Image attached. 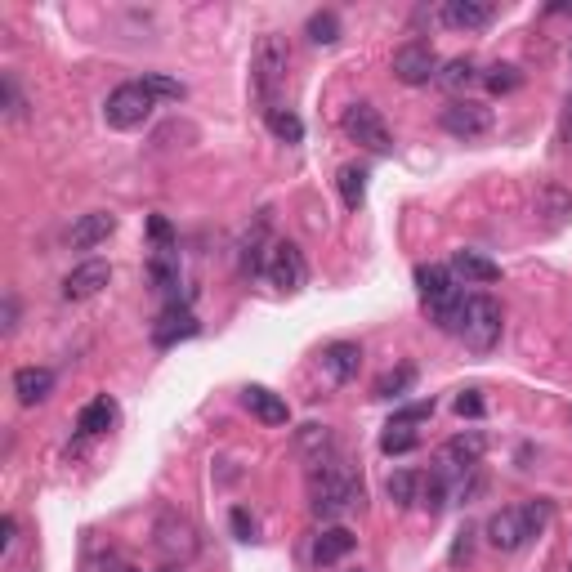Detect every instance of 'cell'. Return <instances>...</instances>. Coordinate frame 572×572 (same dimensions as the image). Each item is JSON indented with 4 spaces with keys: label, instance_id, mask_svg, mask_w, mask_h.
Masks as SVG:
<instances>
[{
    "label": "cell",
    "instance_id": "obj_11",
    "mask_svg": "<svg viewBox=\"0 0 572 572\" xmlns=\"http://www.w3.org/2000/svg\"><path fill=\"white\" fill-rule=\"evenodd\" d=\"M197 331H202V322H197V313L188 309V304H166V313H161L157 322H152V345L157 349H175L179 340H193Z\"/></svg>",
    "mask_w": 572,
    "mask_h": 572
},
{
    "label": "cell",
    "instance_id": "obj_35",
    "mask_svg": "<svg viewBox=\"0 0 572 572\" xmlns=\"http://www.w3.org/2000/svg\"><path fill=\"white\" fill-rule=\"evenodd\" d=\"M452 407H456V416H465V421H479V416L488 412V403H483V394H479V389H461Z\"/></svg>",
    "mask_w": 572,
    "mask_h": 572
},
{
    "label": "cell",
    "instance_id": "obj_1",
    "mask_svg": "<svg viewBox=\"0 0 572 572\" xmlns=\"http://www.w3.org/2000/svg\"><path fill=\"white\" fill-rule=\"evenodd\" d=\"M309 497H313V514L318 519H340L349 510H362L367 492H362V474L345 456H327L309 474Z\"/></svg>",
    "mask_w": 572,
    "mask_h": 572
},
{
    "label": "cell",
    "instance_id": "obj_16",
    "mask_svg": "<svg viewBox=\"0 0 572 572\" xmlns=\"http://www.w3.org/2000/svg\"><path fill=\"white\" fill-rule=\"evenodd\" d=\"M443 23L452 27V32H479V27L492 23V5L488 0H447Z\"/></svg>",
    "mask_w": 572,
    "mask_h": 572
},
{
    "label": "cell",
    "instance_id": "obj_38",
    "mask_svg": "<svg viewBox=\"0 0 572 572\" xmlns=\"http://www.w3.org/2000/svg\"><path fill=\"white\" fill-rule=\"evenodd\" d=\"M5 108H9V117H23V99H18L14 76H5Z\"/></svg>",
    "mask_w": 572,
    "mask_h": 572
},
{
    "label": "cell",
    "instance_id": "obj_24",
    "mask_svg": "<svg viewBox=\"0 0 572 572\" xmlns=\"http://www.w3.org/2000/svg\"><path fill=\"white\" fill-rule=\"evenodd\" d=\"M336 184H340V197H345L349 211H358L362 197H367V170H362V166H340Z\"/></svg>",
    "mask_w": 572,
    "mask_h": 572
},
{
    "label": "cell",
    "instance_id": "obj_6",
    "mask_svg": "<svg viewBox=\"0 0 572 572\" xmlns=\"http://www.w3.org/2000/svg\"><path fill=\"white\" fill-rule=\"evenodd\" d=\"M152 103H157V99H152L139 81H126V85H117V90L108 94L103 117H108L112 130H135V126H143V121L152 117Z\"/></svg>",
    "mask_w": 572,
    "mask_h": 572
},
{
    "label": "cell",
    "instance_id": "obj_19",
    "mask_svg": "<svg viewBox=\"0 0 572 572\" xmlns=\"http://www.w3.org/2000/svg\"><path fill=\"white\" fill-rule=\"evenodd\" d=\"M354 546H358V537L349 528H322L318 541H313V564L331 568V564H340L345 555H354Z\"/></svg>",
    "mask_w": 572,
    "mask_h": 572
},
{
    "label": "cell",
    "instance_id": "obj_40",
    "mask_svg": "<svg viewBox=\"0 0 572 572\" xmlns=\"http://www.w3.org/2000/svg\"><path fill=\"white\" fill-rule=\"evenodd\" d=\"M14 327H18V300L5 295V336H14Z\"/></svg>",
    "mask_w": 572,
    "mask_h": 572
},
{
    "label": "cell",
    "instance_id": "obj_42",
    "mask_svg": "<svg viewBox=\"0 0 572 572\" xmlns=\"http://www.w3.org/2000/svg\"><path fill=\"white\" fill-rule=\"evenodd\" d=\"M564 143L572 148V103H568V112H564Z\"/></svg>",
    "mask_w": 572,
    "mask_h": 572
},
{
    "label": "cell",
    "instance_id": "obj_13",
    "mask_svg": "<svg viewBox=\"0 0 572 572\" xmlns=\"http://www.w3.org/2000/svg\"><path fill=\"white\" fill-rule=\"evenodd\" d=\"M157 546L166 550L170 559H188L197 550V537H193V523L179 519V514H161L157 519Z\"/></svg>",
    "mask_w": 572,
    "mask_h": 572
},
{
    "label": "cell",
    "instance_id": "obj_26",
    "mask_svg": "<svg viewBox=\"0 0 572 572\" xmlns=\"http://www.w3.org/2000/svg\"><path fill=\"white\" fill-rule=\"evenodd\" d=\"M416 429L412 425H385V434H380V452L385 456H407V452H416Z\"/></svg>",
    "mask_w": 572,
    "mask_h": 572
},
{
    "label": "cell",
    "instance_id": "obj_5",
    "mask_svg": "<svg viewBox=\"0 0 572 572\" xmlns=\"http://www.w3.org/2000/svg\"><path fill=\"white\" fill-rule=\"evenodd\" d=\"M483 452H488V438L483 434H456L452 443H443V452L434 456V474L443 483H465V474H474Z\"/></svg>",
    "mask_w": 572,
    "mask_h": 572
},
{
    "label": "cell",
    "instance_id": "obj_30",
    "mask_svg": "<svg viewBox=\"0 0 572 572\" xmlns=\"http://www.w3.org/2000/svg\"><path fill=\"white\" fill-rule=\"evenodd\" d=\"M304 32H309L313 45H336L340 41V18L331 14V9H322V14L309 18V27H304Z\"/></svg>",
    "mask_w": 572,
    "mask_h": 572
},
{
    "label": "cell",
    "instance_id": "obj_43",
    "mask_svg": "<svg viewBox=\"0 0 572 572\" xmlns=\"http://www.w3.org/2000/svg\"><path fill=\"white\" fill-rule=\"evenodd\" d=\"M161 572H179V568H175V564H170V568H161Z\"/></svg>",
    "mask_w": 572,
    "mask_h": 572
},
{
    "label": "cell",
    "instance_id": "obj_36",
    "mask_svg": "<svg viewBox=\"0 0 572 572\" xmlns=\"http://www.w3.org/2000/svg\"><path fill=\"white\" fill-rule=\"evenodd\" d=\"M228 523H233L237 541H255V519L242 510V505H233V514H228Z\"/></svg>",
    "mask_w": 572,
    "mask_h": 572
},
{
    "label": "cell",
    "instance_id": "obj_20",
    "mask_svg": "<svg viewBox=\"0 0 572 572\" xmlns=\"http://www.w3.org/2000/svg\"><path fill=\"white\" fill-rule=\"evenodd\" d=\"M452 273H456V278H465L470 286L501 282V264H492L488 255H479V251H456L452 255Z\"/></svg>",
    "mask_w": 572,
    "mask_h": 572
},
{
    "label": "cell",
    "instance_id": "obj_22",
    "mask_svg": "<svg viewBox=\"0 0 572 572\" xmlns=\"http://www.w3.org/2000/svg\"><path fill=\"white\" fill-rule=\"evenodd\" d=\"M112 421H117V403L103 394V398H94V403L81 407V416H76V429H81L85 438H94V434H108Z\"/></svg>",
    "mask_w": 572,
    "mask_h": 572
},
{
    "label": "cell",
    "instance_id": "obj_3",
    "mask_svg": "<svg viewBox=\"0 0 572 572\" xmlns=\"http://www.w3.org/2000/svg\"><path fill=\"white\" fill-rule=\"evenodd\" d=\"M286 68H291V45L286 36L269 32L255 41V54H251V85H255V99L264 103V112L278 108V90L286 85Z\"/></svg>",
    "mask_w": 572,
    "mask_h": 572
},
{
    "label": "cell",
    "instance_id": "obj_10",
    "mask_svg": "<svg viewBox=\"0 0 572 572\" xmlns=\"http://www.w3.org/2000/svg\"><path fill=\"white\" fill-rule=\"evenodd\" d=\"M443 130L452 139H483L492 130V108H483V103H474V99H456V103H447L443 108Z\"/></svg>",
    "mask_w": 572,
    "mask_h": 572
},
{
    "label": "cell",
    "instance_id": "obj_12",
    "mask_svg": "<svg viewBox=\"0 0 572 572\" xmlns=\"http://www.w3.org/2000/svg\"><path fill=\"white\" fill-rule=\"evenodd\" d=\"M108 282H112L108 260H85L63 278V295H68V300H90V295H99Z\"/></svg>",
    "mask_w": 572,
    "mask_h": 572
},
{
    "label": "cell",
    "instance_id": "obj_15",
    "mask_svg": "<svg viewBox=\"0 0 572 572\" xmlns=\"http://www.w3.org/2000/svg\"><path fill=\"white\" fill-rule=\"evenodd\" d=\"M358 367H362V349L354 340H336V345L322 349V371H327L336 385H349V380L358 376Z\"/></svg>",
    "mask_w": 572,
    "mask_h": 572
},
{
    "label": "cell",
    "instance_id": "obj_29",
    "mask_svg": "<svg viewBox=\"0 0 572 572\" xmlns=\"http://www.w3.org/2000/svg\"><path fill=\"white\" fill-rule=\"evenodd\" d=\"M416 385V367H398V371H385L376 380V398H403L407 389Z\"/></svg>",
    "mask_w": 572,
    "mask_h": 572
},
{
    "label": "cell",
    "instance_id": "obj_8",
    "mask_svg": "<svg viewBox=\"0 0 572 572\" xmlns=\"http://www.w3.org/2000/svg\"><path fill=\"white\" fill-rule=\"evenodd\" d=\"M345 135L362 143V148H371V152H389L394 148V139H389V126H385V117H380L371 103H354V108H345Z\"/></svg>",
    "mask_w": 572,
    "mask_h": 572
},
{
    "label": "cell",
    "instance_id": "obj_9",
    "mask_svg": "<svg viewBox=\"0 0 572 572\" xmlns=\"http://www.w3.org/2000/svg\"><path fill=\"white\" fill-rule=\"evenodd\" d=\"M264 278H269L278 291H300L309 282V264H304L300 246L295 242H273L269 246V264H264Z\"/></svg>",
    "mask_w": 572,
    "mask_h": 572
},
{
    "label": "cell",
    "instance_id": "obj_14",
    "mask_svg": "<svg viewBox=\"0 0 572 572\" xmlns=\"http://www.w3.org/2000/svg\"><path fill=\"white\" fill-rule=\"evenodd\" d=\"M242 403H246V412H251L255 421H264V425H286V421H291V407H286V398H278L273 389H264V385H246L242 389Z\"/></svg>",
    "mask_w": 572,
    "mask_h": 572
},
{
    "label": "cell",
    "instance_id": "obj_33",
    "mask_svg": "<svg viewBox=\"0 0 572 572\" xmlns=\"http://www.w3.org/2000/svg\"><path fill=\"white\" fill-rule=\"evenodd\" d=\"M421 505L429 514H438L447 505V483L438 479V474H429V479H421Z\"/></svg>",
    "mask_w": 572,
    "mask_h": 572
},
{
    "label": "cell",
    "instance_id": "obj_31",
    "mask_svg": "<svg viewBox=\"0 0 572 572\" xmlns=\"http://www.w3.org/2000/svg\"><path fill=\"white\" fill-rule=\"evenodd\" d=\"M474 59H452V63H443V72H438V85L443 90H465V85L474 81Z\"/></svg>",
    "mask_w": 572,
    "mask_h": 572
},
{
    "label": "cell",
    "instance_id": "obj_2",
    "mask_svg": "<svg viewBox=\"0 0 572 572\" xmlns=\"http://www.w3.org/2000/svg\"><path fill=\"white\" fill-rule=\"evenodd\" d=\"M550 519V505L546 501H523V505H505L488 519V541L505 555H514V550H523L532 537H537L541 528H546Z\"/></svg>",
    "mask_w": 572,
    "mask_h": 572
},
{
    "label": "cell",
    "instance_id": "obj_4",
    "mask_svg": "<svg viewBox=\"0 0 572 572\" xmlns=\"http://www.w3.org/2000/svg\"><path fill=\"white\" fill-rule=\"evenodd\" d=\"M501 304L492 295H470L465 300V322H461V340L474 349V354H488V349L501 345Z\"/></svg>",
    "mask_w": 572,
    "mask_h": 572
},
{
    "label": "cell",
    "instance_id": "obj_44",
    "mask_svg": "<svg viewBox=\"0 0 572 572\" xmlns=\"http://www.w3.org/2000/svg\"><path fill=\"white\" fill-rule=\"evenodd\" d=\"M117 572H139V568H117Z\"/></svg>",
    "mask_w": 572,
    "mask_h": 572
},
{
    "label": "cell",
    "instance_id": "obj_28",
    "mask_svg": "<svg viewBox=\"0 0 572 572\" xmlns=\"http://www.w3.org/2000/svg\"><path fill=\"white\" fill-rule=\"evenodd\" d=\"M139 85L152 94V99H170V103H179V99L188 94V85H184V81H175V76H166V72H148Z\"/></svg>",
    "mask_w": 572,
    "mask_h": 572
},
{
    "label": "cell",
    "instance_id": "obj_7",
    "mask_svg": "<svg viewBox=\"0 0 572 572\" xmlns=\"http://www.w3.org/2000/svg\"><path fill=\"white\" fill-rule=\"evenodd\" d=\"M438 72H443V63H438V54L429 41H407L394 50V81L429 85V81H438Z\"/></svg>",
    "mask_w": 572,
    "mask_h": 572
},
{
    "label": "cell",
    "instance_id": "obj_17",
    "mask_svg": "<svg viewBox=\"0 0 572 572\" xmlns=\"http://www.w3.org/2000/svg\"><path fill=\"white\" fill-rule=\"evenodd\" d=\"M112 233H117V215H108V211L81 215V219L72 224V251H94V246L108 242Z\"/></svg>",
    "mask_w": 572,
    "mask_h": 572
},
{
    "label": "cell",
    "instance_id": "obj_18",
    "mask_svg": "<svg viewBox=\"0 0 572 572\" xmlns=\"http://www.w3.org/2000/svg\"><path fill=\"white\" fill-rule=\"evenodd\" d=\"M14 394L23 407H36L54 394V371L50 367H18L14 371Z\"/></svg>",
    "mask_w": 572,
    "mask_h": 572
},
{
    "label": "cell",
    "instance_id": "obj_25",
    "mask_svg": "<svg viewBox=\"0 0 572 572\" xmlns=\"http://www.w3.org/2000/svg\"><path fill=\"white\" fill-rule=\"evenodd\" d=\"M264 121H269V130H273V135H278L282 143H300V139H304V121L295 117L291 108H269V112H264Z\"/></svg>",
    "mask_w": 572,
    "mask_h": 572
},
{
    "label": "cell",
    "instance_id": "obj_45",
    "mask_svg": "<svg viewBox=\"0 0 572 572\" xmlns=\"http://www.w3.org/2000/svg\"><path fill=\"white\" fill-rule=\"evenodd\" d=\"M568 572H572V568H568Z\"/></svg>",
    "mask_w": 572,
    "mask_h": 572
},
{
    "label": "cell",
    "instance_id": "obj_27",
    "mask_svg": "<svg viewBox=\"0 0 572 572\" xmlns=\"http://www.w3.org/2000/svg\"><path fill=\"white\" fill-rule=\"evenodd\" d=\"M385 492H389V501L394 505H416L421 501V479H416L412 470H398V474H389Z\"/></svg>",
    "mask_w": 572,
    "mask_h": 572
},
{
    "label": "cell",
    "instance_id": "obj_32",
    "mask_svg": "<svg viewBox=\"0 0 572 572\" xmlns=\"http://www.w3.org/2000/svg\"><path fill=\"white\" fill-rule=\"evenodd\" d=\"M519 81H523V72L514 68V63H497V68H488V76H483V85H488L492 94H510V90H519Z\"/></svg>",
    "mask_w": 572,
    "mask_h": 572
},
{
    "label": "cell",
    "instance_id": "obj_41",
    "mask_svg": "<svg viewBox=\"0 0 572 572\" xmlns=\"http://www.w3.org/2000/svg\"><path fill=\"white\" fill-rule=\"evenodd\" d=\"M14 537H18V519L9 514V519H5V541H0V550H5V555L14 550Z\"/></svg>",
    "mask_w": 572,
    "mask_h": 572
},
{
    "label": "cell",
    "instance_id": "obj_23",
    "mask_svg": "<svg viewBox=\"0 0 572 572\" xmlns=\"http://www.w3.org/2000/svg\"><path fill=\"white\" fill-rule=\"evenodd\" d=\"M295 447H300V452L309 456L313 465L327 461V452H331V429H327V425H304L300 434H295Z\"/></svg>",
    "mask_w": 572,
    "mask_h": 572
},
{
    "label": "cell",
    "instance_id": "obj_39",
    "mask_svg": "<svg viewBox=\"0 0 572 572\" xmlns=\"http://www.w3.org/2000/svg\"><path fill=\"white\" fill-rule=\"evenodd\" d=\"M474 532L470 528H461V541H456V546H452V559H456V564H461V559H470V546H474Z\"/></svg>",
    "mask_w": 572,
    "mask_h": 572
},
{
    "label": "cell",
    "instance_id": "obj_37",
    "mask_svg": "<svg viewBox=\"0 0 572 572\" xmlns=\"http://www.w3.org/2000/svg\"><path fill=\"white\" fill-rule=\"evenodd\" d=\"M148 233H152V242H157V246H175V228H170L161 215L148 219Z\"/></svg>",
    "mask_w": 572,
    "mask_h": 572
},
{
    "label": "cell",
    "instance_id": "obj_21",
    "mask_svg": "<svg viewBox=\"0 0 572 572\" xmlns=\"http://www.w3.org/2000/svg\"><path fill=\"white\" fill-rule=\"evenodd\" d=\"M148 278L157 291H166V295H175L179 291V251L175 246H152V255H148Z\"/></svg>",
    "mask_w": 572,
    "mask_h": 572
},
{
    "label": "cell",
    "instance_id": "obj_34",
    "mask_svg": "<svg viewBox=\"0 0 572 572\" xmlns=\"http://www.w3.org/2000/svg\"><path fill=\"white\" fill-rule=\"evenodd\" d=\"M434 416V398H421V403H407V407H398L394 412V421L389 425H421Z\"/></svg>",
    "mask_w": 572,
    "mask_h": 572
}]
</instances>
